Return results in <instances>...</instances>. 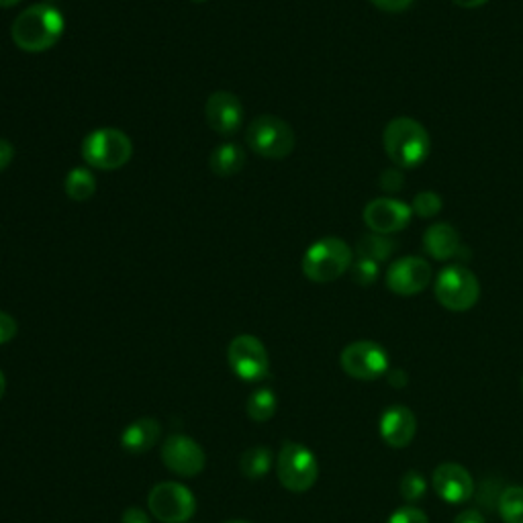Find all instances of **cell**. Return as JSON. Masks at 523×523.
<instances>
[{"label":"cell","instance_id":"23","mask_svg":"<svg viewBox=\"0 0 523 523\" xmlns=\"http://www.w3.org/2000/svg\"><path fill=\"white\" fill-rule=\"evenodd\" d=\"M276 407L278 399L272 389H260L248 399V415L258 423L268 421L276 413Z\"/></svg>","mask_w":523,"mask_h":523},{"label":"cell","instance_id":"29","mask_svg":"<svg viewBox=\"0 0 523 523\" xmlns=\"http://www.w3.org/2000/svg\"><path fill=\"white\" fill-rule=\"evenodd\" d=\"M403 184H405V176L403 170L397 166L385 170L383 176H380V186H383V190H387V193H399Z\"/></svg>","mask_w":523,"mask_h":523},{"label":"cell","instance_id":"8","mask_svg":"<svg viewBox=\"0 0 523 523\" xmlns=\"http://www.w3.org/2000/svg\"><path fill=\"white\" fill-rule=\"evenodd\" d=\"M148 505L162 523H184L197 511V499L178 483H160L152 489Z\"/></svg>","mask_w":523,"mask_h":523},{"label":"cell","instance_id":"31","mask_svg":"<svg viewBox=\"0 0 523 523\" xmlns=\"http://www.w3.org/2000/svg\"><path fill=\"white\" fill-rule=\"evenodd\" d=\"M370 3L385 13H403L413 5V0H370Z\"/></svg>","mask_w":523,"mask_h":523},{"label":"cell","instance_id":"25","mask_svg":"<svg viewBox=\"0 0 523 523\" xmlns=\"http://www.w3.org/2000/svg\"><path fill=\"white\" fill-rule=\"evenodd\" d=\"M442 207H444V201L438 193H434V190H423V193H417L411 203V211L423 219H434L442 211Z\"/></svg>","mask_w":523,"mask_h":523},{"label":"cell","instance_id":"28","mask_svg":"<svg viewBox=\"0 0 523 523\" xmlns=\"http://www.w3.org/2000/svg\"><path fill=\"white\" fill-rule=\"evenodd\" d=\"M387 523H430V519L417 507H401L389 517Z\"/></svg>","mask_w":523,"mask_h":523},{"label":"cell","instance_id":"6","mask_svg":"<svg viewBox=\"0 0 523 523\" xmlns=\"http://www.w3.org/2000/svg\"><path fill=\"white\" fill-rule=\"evenodd\" d=\"M436 299L454 313H464L479 303L481 284L466 266H448L436 278Z\"/></svg>","mask_w":523,"mask_h":523},{"label":"cell","instance_id":"27","mask_svg":"<svg viewBox=\"0 0 523 523\" xmlns=\"http://www.w3.org/2000/svg\"><path fill=\"white\" fill-rule=\"evenodd\" d=\"M350 272L356 284H360V287H370V284H374V280L378 278V262L360 258L358 262H352Z\"/></svg>","mask_w":523,"mask_h":523},{"label":"cell","instance_id":"4","mask_svg":"<svg viewBox=\"0 0 523 523\" xmlns=\"http://www.w3.org/2000/svg\"><path fill=\"white\" fill-rule=\"evenodd\" d=\"M133 156V144L127 133L103 127L92 131L84 137L82 144V158L90 168L97 170H119L125 166Z\"/></svg>","mask_w":523,"mask_h":523},{"label":"cell","instance_id":"10","mask_svg":"<svg viewBox=\"0 0 523 523\" xmlns=\"http://www.w3.org/2000/svg\"><path fill=\"white\" fill-rule=\"evenodd\" d=\"M231 370L248 383L268 376L270 358L264 344L254 336H237L227 350Z\"/></svg>","mask_w":523,"mask_h":523},{"label":"cell","instance_id":"41","mask_svg":"<svg viewBox=\"0 0 523 523\" xmlns=\"http://www.w3.org/2000/svg\"><path fill=\"white\" fill-rule=\"evenodd\" d=\"M197 3H203V0H197Z\"/></svg>","mask_w":523,"mask_h":523},{"label":"cell","instance_id":"16","mask_svg":"<svg viewBox=\"0 0 523 523\" xmlns=\"http://www.w3.org/2000/svg\"><path fill=\"white\" fill-rule=\"evenodd\" d=\"M417 421L411 409L403 405L389 407L380 417V436L393 448H405L413 442Z\"/></svg>","mask_w":523,"mask_h":523},{"label":"cell","instance_id":"17","mask_svg":"<svg viewBox=\"0 0 523 523\" xmlns=\"http://www.w3.org/2000/svg\"><path fill=\"white\" fill-rule=\"evenodd\" d=\"M423 250L438 262H448L462 252L460 233L450 223H434L423 233Z\"/></svg>","mask_w":523,"mask_h":523},{"label":"cell","instance_id":"35","mask_svg":"<svg viewBox=\"0 0 523 523\" xmlns=\"http://www.w3.org/2000/svg\"><path fill=\"white\" fill-rule=\"evenodd\" d=\"M407 380H409V378H407V374H405L401 368L389 372V383H391L393 387H405Z\"/></svg>","mask_w":523,"mask_h":523},{"label":"cell","instance_id":"37","mask_svg":"<svg viewBox=\"0 0 523 523\" xmlns=\"http://www.w3.org/2000/svg\"><path fill=\"white\" fill-rule=\"evenodd\" d=\"M5 391H7V378H5L3 370H0V399L5 397Z\"/></svg>","mask_w":523,"mask_h":523},{"label":"cell","instance_id":"21","mask_svg":"<svg viewBox=\"0 0 523 523\" xmlns=\"http://www.w3.org/2000/svg\"><path fill=\"white\" fill-rule=\"evenodd\" d=\"M64 188L72 201L84 203L94 195V190H97V178L92 176L88 168H72L66 176Z\"/></svg>","mask_w":523,"mask_h":523},{"label":"cell","instance_id":"11","mask_svg":"<svg viewBox=\"0 0 523 523\" xmlns=\"http://www.w3.org/2000/svg\"><path fill=\"white\" fill-rule=\"evenodd\" d=\"M432 266L419 256H405L395 260L387 270V287L395 295L413 297L430 287Z\"/></svg>","mask_w":523,"mask_h":523},{"label":"cell","instance_id":"39","mask_svg":"<svg viewBox=\"0 0 523 523\" xmlns=\"http://www.w3.org/2000/svg\"><path fill=\"white\" fill-rule=\"evenodd\" d=\"M225 523H250V521H242V519H237V521H225Z\"/></svg>","mask_w":523,"mask_h":523},{"label":"cell","instance_id":"13","mask_svg":"<svg viewBox=\"0 0 523 523\" xmlns=\"http://www.w3.org/2000/svg\"><path fill=\"white\" fill-rule=\"evenodd\" d=\"M162 460L180 477H197L207 462L203 448L188 436H170L162 446Z\"/></svg>","mask_w":523,"mask_h":523},{"label":"cell","instance_id":"24","mask_svg":"<svg viewBox=\"0 0 523 523\" xmlns=\"http://www.w3.org/2000/svg\"><path fill=\"white\" fill-rule=\"evenodd\" d=\"M499 513L505 523H523V487H507L501 493Z\"/></svg>","mask_w":523,"mask_h":523},{"label":"cell","instance_id":"30","mask_svg":"<svg viewBox=\"0 0 523 523\" xmlns=\"http://www.w3.org/2000/svg\"><path fill=\"white\" fill-rule=\"evenodd\" d=\"M17 321L9 315L0 311V346L9 344L17 336Z\"/></svg>","mask_w":523,"mask_h":523},{"label":"cell","instance_id":"9","mask_svg":"<svg viewBox=\"0 0 523 523\" xmlns=\"http://www.w3.org/2000/svg\"><path fill=\"white\" fill-rule=\"evenodd\" d=\"M342 368L348 376L358 380H376L389 372V354L376 342H354L344 348L340 356Z\"/></svg>","mask_w":523,"mask_h":523},{"label":"cell","instance_id":"5","mask_svg":"<svg viewBox=\"0 0 523 523\" xmlns=\"http://www.w3.org/2000/svg\"><path fill=\"white\" fill-rule=\"evenodd\" d=\"M246 139L254 154L268 160L289 158L297 144L293 127L274 115L256 117L246 131Z\"/></svg>","mask_w":523,"mask_h":523},{"label":"cell","instance_id":"2","mask_svg":"<svg viewBox=\"0 0 523 523\" xmlns=\"http://www.w3.org/2000/svg\"><path fill=\"white\" fill-rule=\"evenodd\" d=\"M385 152L391 162L401 170H413L430 156V133L411 117H397L389 121L383 133Z\"/></svg>","mask_w":523,"mask_h":523},{"label":"cell","instance_id":"7","mask_svg":"<svg viewBox=\"0 0 523 523\" xmlns=\"http://www.w3.org/2000/svg\"><path fill=\"white\" fill-rule=\"evenodd\" d=\"M276 472L284 489L293 493H305L317 483L319 464L309 448L289 442L282 446L278 454Z\"/></svg>","mask_w":523,"mask_h":523},{"label":"cell","instance_id":"34","mask_svg":"<svg viewBox=\"0 0 523 523\" xmlns=\"http://www.w3.org/2000/svg\"><path fill=\"white\" fill-rule=\"evenodd\" d=\"M454 523H487V521L479 509H466L454 519Z\"/></svg>","mask_w":523,"mask_h":523},{"label":"cell","instance_id":"19","mask_svg":"<svg viewBox=\"0 0 523 523\" xmlns=\"http://www.w3.org/2000/svg\"><path fill=\"white\" fill-rule=\"evenodd\" d=\"M209 166L217 176H235L246 166V152L237 144H221L209 158Z\"/></svg>","mask_w":523,"mask_h":523},{"label":"cell","instance_id":"26","mask_svg":"<svg viewBox=\"0 0 523 523\" xmlns=\"http://www.w3.org/2000/svg\"><path fill=\"white\" fill-rule=\"evenodd\" d=\"M401 497L409 503H417L425 497L427 493V481L423 479V474L417 472V470H409L405 477L401 479Z\"/></svg>","mask_w":523,"mask_h":523},{"label":"cell","instance_id":"33","mask_svg":"<svg viewBox=\"0 0 523 523\" xmlns=\"http://www.w3.org/2000/svg\"><path fill=\"white\" fill-rule=\"evenodd\" d=\"M123 523H150V517L146 515L144 509L129 507V509L123 513Z\"/></svg>","mask_w":523,"mask_h":523},{"label":"cell","instance_id":"18","mask_svg":"<svg viewBox=\"0 0 523 523\" xmlns=\"http://www.w3.org/2000/svg\"><path fill=\"white\" fill-rule=\"evenodd\" d=\"M160 440V423L156 419L144 417L129 423L121 434V446L131 454H144L156 446Z\"/></svg>","mask_w":523,"mask_h":523},{"label":"cell","instance_id":"32","mask_svg":"<svg viewBox=\"0 0 523 523\" xmlns=\"http://www.w3.org/2000/svg\"><path fill=\"white\" fill-rule=\"evenodd\" d=\"M13 158H15L13 144H11V141L0 137V172H3L13 162Z\"/></svg>","mask_w":523,"mask_h":523},{"label":"cell","instance_id":"22","mask_svg":"<svg viewBox=\"0 0 523 523\" xmlns=\"http://www.w3.org/2000/svg\"><path fill=\"white\" fill-rule=\"evenodd\" d=\"M272 468V452L264 446L250 448L240 460V470L246 479H264Z\"/></svg>","mask_w":523,"mask_h":523},{"label":"cell","instance_id":"15","mask_svg":"<svg viewBox=\"0 0 523 523\" xmlns=\"http://www.w3.org/2000/svg\"><path fill=\"white\" fill-rule=\"evenodd\" d=\"M432 485L438 497H442L446 503L458 505L474 497V481L470 477V472L454 462L440 464L434 470Z\"/></svg>","mask_w":523,"mask_h":523},{"label":"cell","instance_id":"14","mask_svg":"<svg viewBox=\"0 0 523 523\" xmlns=\"http://www.w3.org/2000/svg\"><path fill=\"white\" fill-rule=\"evenodd\" d=\"M205 119L213 131L221 135H233L244 121L242 101L233 92L217 90L205 105Z\"/></svg>","mask_w":523,"mask_h":523},{"label":"cell","instance_id":"38","mask_svg":"<svg viewBox=\"0 0 523 523\" xmlns=\"http://www.w3.org/2000/svg\"><path fill=\"white\" fill-rule=\"evenodd\" d=\"M19 3H21V0H0V9H9V7H15Z\"/></svg>","mask_w":523,"mask_h":523},{"label":"cell","instance_id":"20","mask_svg":"<svg viewBox=\"0 0 523 523\" xmlns=\"http://www.w3.org/2000/svg\"><path fill=\"white\" fill-rule=\"evenodd\" d=\"M397 250V244L391 240L389 235H380V233H368L364 237H360V242L356 246V252L360 258L364 260H372V262H385L389 260V256Z\"/></svg>","mask_w":523,"mask_h":523},{"label":"cell","instance_id":"40","mask_svg":"<svg viewBox=\"0 0 523 523\" xmlns=\"http://www.w3.org/2000/svg\"><path fill=\"white\" fill-rule=\"evenodd\" d=\"M521 389H523V378H521Z\"/></svg>","mask_w":523,"mask_h":523},{"label":"cell","instance_id":"3","mask_svg":"<svg viewBox=\"0 0 523 523\" xmlns=\"http://www.w3.org/2000/svg\"><path fill=\"white\" fill-rule=\"evenodd\" d=\"M354 262L352 248L340 237H323L303 256V274L317 284L334 282L344 276Z\"/></svg>","mask_w":523,"mask_h":523},{"label":"cell","instance_id":"36","mask_svg":"<svg viewBox=\"0 0 523 523\" xmlns=\"http://www.w3.org/2000/svg\"><path fill=\"white\" fill-rule=\"evenodd\" d=\"M452 3L460 9H479V7L487 5L489 0H452Z\"/></svg>","mask_w":523,"mask_h":523},{"label":"cell","instance_id":"12","mask_svg":"<svg viewBox=\"0 0 523 523\" xmlns=\"http://www.w3.org/2000/svg\"><path fill=\"white\" fill-rule=\"evenodd\" d=\"M364 223L372 233L380 235H393L403 231L413 217L411 205L383 197V199H374L364 207Z\"/></svg>","mask_w":523,"mask_h":523},{"label":"cell","instance_id":"1","mask_svg":"<svg viewBox=\"0 0 523 523\" xmlns=\"http://www.w3.org/2000/svg\"><path fill=\"white\" fill-rule=\"evenodd\" d=\"M64 15L50 5H33L13 23L11 35L23 52L37 54L54 47L64 33Z\"/></svg>","mask_w":523,"mask_h":523}]
</instances>
